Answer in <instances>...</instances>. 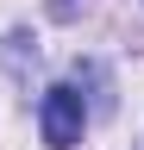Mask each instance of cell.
I'll use <instances>...</instances> for the list:
<instances>
[{
  "instance_id": "6da1fadb",
  "label": "cell",
  "mask_w": 144,
  "mask_h": 150,
  "mask_svg": "<svg viewBox=\"0 0 144 150\" xmlns=\"http://www.w3.org/2000/svg\"><path fill=\"white\" fill-rule=\"evenodd\" d=\"M38 125H44V144H50V150L82 144V125H88L82 94H75V88H50V94H44V106H38Z\"/></svg>"
},
{
  "instance_id": "7a4b0ae2",
  "label": "cell",
  "mask_w": 144,
  "mask_h": 150,
  "mask_svg": "<svg viewBox=\"0 0 144 150\" xmlns=\"http://www.w3.org/2000/svg\"><path fill=\"white\" fill-rule=\"evenodd\" d=\"M44 6H50V19H63V25H69V19H82L88 0H44Z\"/></svg>"
}]
</instances>
